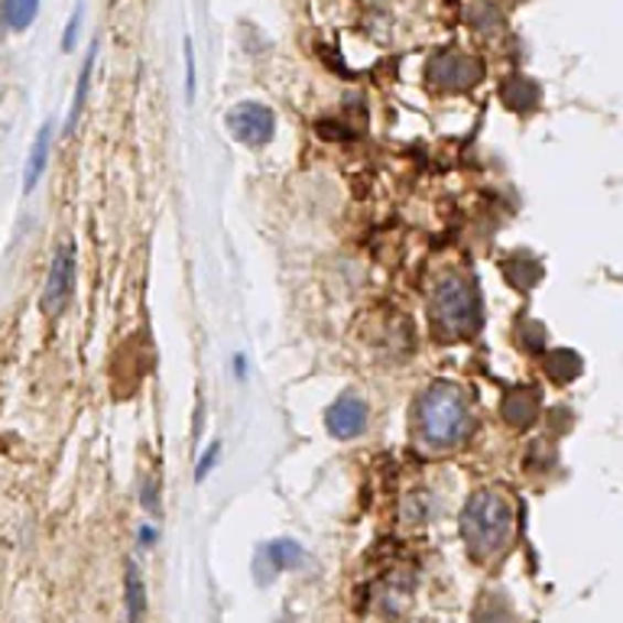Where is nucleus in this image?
Wrapping results in <instances>:
<instances>
[{
    "label": "nucleus",
    "instance_id": "obj_8",
    "mask_svg": "<svg viewBox=\"0 0 623 623\" xmlns=\"http://www.w3.org/2000/svg\"><path fill=\"white\" fill-rule=\"evenodd\" d=\"M539 409H543V397L533 387H516L504 397V406H501L504 419L513 429H529L539 419Z\"/></svg>",
    "mask_w": 623,
    "mask_h": 623
},
{
    "label": "nucleus",
    "instance_id": "obj_4",
    "mask_svg": "<svg viewBox=\"0 0 623 623\" xmlns=\"http://www.w3.org/2000/svg\"><path fill=\"white\" fill-rule=\"evenodd\" d=\"M426 78L442 92H468L484 78V62L468 53H436L426 65Z\"/></svg>",
    "mask_w": 623,
    "mask_h": 623
},
{
    "label": "nucleus",
    "instance_id": "obj_3",
    "mask_svg": "<svg viewBox=\"0 0 623 623\" xmlns=\"http://www.w3.org/2000/svg\"><path fill=\"white\" fill-rule=\"evenodd\" d=\"M429 315H432V329L439 339H471L484 322V305H481L477 286L458 273L439 280V286L432 289V299H429Z\"/></svg>",
    "mask_w": 623,
    "mask_h": 623
},
{
    "label": "nucleus",
    "instance_id": "obj_2",
    "mask_svg": "<svg viewBox=\"0 0 623 623\" xmlns=\"http://www.w3.org/2000/svg\"><path fill=\"white\" fill-rule=\"evenodd\" d=\"M513 533V507L501 491H477L461 511V539L474 559H494L504 552Z\"/></svg>",
    "mask_w": 623,
    "mask_h": 623
},
{
    "label": "nucleus",
    "instance_id": "obj_18",
    "mask_svg": "<svg viewBox=\"0 0 623 623\" xmlns=\"http://www.w3.org/2000/svg\"><path fill=\"white\" fill-rule=\"evenodd\" d=\"M477 623H513L511 608L501 601V594L487 598V604H484V608H481V614H477Z\"/></svg>",
    "mask_w": 623,
    "mask_h": 623
},
{
    "label": "nucleus",
    "instance_id": "obj_12",
    "mask_svg": "<svg viewBox=\"0 0 623 623\" xmlns=\"http://www.w3.org/2000/svg\"><path fill=\"white\" fill-rule=\"evenodd\" d=\"M546 374L556 380V384H568L581 374V357L568 347H556L546 354Z\"/></svg>",
    "mask_w": 623,
    "mask_h": 623
},
{
    "label": "nucleus",
    "instance_id": "obj_16",
    "mask_svg": "<svg viewBox=\"0 0 623 623\" xmlns=\"http://www.w3.org/2000/svg\"><path fill=\"white\" fill-rule=\"evenodd\" d=\"M468 17H471V23H474L477 30H484V33H494V30L504 26V13H501L494 3H487V0L474 3V7L468 10Z\"/></svg>",
    "mask_w": 623,
    "mask_h": 623
},
{
    "label": "nucleus",
    "instance_id": "obj_22",
    "mask_svg": "<svg viewBox=\"0 0 623 623\" xmlns=\"http://www.w3.org/2000/svg\"><path fill=\"white\" fill-rule=\"evenodd\" d=\"M140 543H143V549H150V546L157 543V529H153V526H143V529H140Z\"/></svg>",
    "mask_w": 623,
    "mask_h": 623
},
{
    "label": "nucleus",
    "instance_id": "obj_19",
    "mask_svg": "<svg viewBox=\"0 0 623 623\" xmlns=\"http://www.w3.org/2000/svg\"><path fill=\"white\" fill-rule=\"evenodd\" d=\"M519 335H523L519 341H523L526 351H539V347H546V339H549L546 329H543L539 322H523V325H519Z\"/></svg>",
    "mask_w": 623,
    "mask_h": 623
},
{
    "label": "nucleus",
    "instance_id": "obj_14",
    "mask_svg": "<svg viewBox=\"0 0 623 623\" xmlns=\"http://www.w3.org/2000/svg\"><path fill=\"white\" fill-rule=\"evenodd\" d=\"M95 53H98V46H92V53L85 58V65H82V75H78V88H75V101H72V114H68V120H65V133H72L75 130V120H78V114L85 108V98H88V88H92V68H95Z\"/></svg>",
    "mask_w": 623,
    "mask_h": 623
},
{
    "label": "nucleus",
    "instance_id": "obj_20",
    "mask_svg": "<svg viewBox=\"0 0 623 623\" xmlns=\"http://www.w3.org/2000/svg\"><path fill=\"white\" fill-rule=\"evenodd\" d=\"M218 452H222V445H218V442H215V445H212V452H205V458H202V461H198V474H195V477H198V481H202V477H205V474H208V471H212V464H215V461H218Z\"/></svg>",
    "mask_w": 623,
    "mask_h": 623
},
{
    "label": "nucleus",
    "instance_id": "obj_1",
    "mask_svg": "<svg viewBox=\"0 0 623 623\" xmlns=\"http://www.w3.org/2000/svg\"><path fill=\"white\" fill-rule=\"evenodd\" d=\"M419 439L429 449H454L471 432V402L458 384H432L416 406Z\"/></svg>",
    "mask_w": 623,
    "mask_h": 623
},
{
    "label": "nucleus",
    "instance_id": "obj_6",
    "mask_svg": "<svg viewBox=\"0 0 623 623\" xmlns=\"http://www.w3.org/2000/svg\"><path fill=\"white\" fill-rule=\"evenodd\" d=\"M75 289V247L62 244L50 264V277H46V289H43V312L46 315H58Z\"/></svg>",
    "mask_w": 623,
    "mask_h": 623
},
{
    "label": "nucleus",
    "instance_id": "obj_5",
    "mask_svg": "<svg viewBox=\"0 0 623 623\" xmlns=\"http://www.w3.org/2000/svg\"><path fill=\"white\" fill-rule=\"evenodd\" d=\"M277 117L260 101H240L227 114V133L244 147H267L273 140Z\"/></svg>",
    "mask_w": 623,
    "mask_h": 623
},
{
    "label": "nucleus",
    "instance_id": "obj_21",
    "mask_svg": "<svg viewBox=\"0 0 623 623\" xmlns=\"http://www.w3.org/2000/svg\"><path fill=\"white\" fill-rule=\"evenodd\" d=\"M78 20H82V10L72 13V23H68V33H65V50H72V40H75V30H78Z\"/></svg>",
    "mask_w": 623,
    "mask_h": 623
},
{
    "label": "nucleus",
    "instance_id": "obj_7",
    "mask_svg": "<svg viewBox=\"0 0 623 623\" xmlns=\"http://www.w3.org/2000/svg\"><path fill=\"white\" fill-rule=\"evenodd\" d=\"M367 426V402L357 394H341L329 412H325V429L332 439H357Z\"/></svg>",
    "mask_w": 623,
    "mask_h": 623
},
{
    "label": "nucleus",
    "instance_id": "obj_15",
    "mask_svg": "<svg viewBox=\"0 0 623 623\" xmlns=\"http://www.w3.org/2000/svg\"><path fill=\"white\" fill-rule=\"evenodd\" d=\"M539 264L533 260V257H526V254H516L511 264H507V277L513 280V286H519V289H529V286L539 280Z\"/></svg>",
    "mask_w": 623,
    "mask_h": 623
},
{
    "label": "nucleus",
    "instance_id": "obj_9",
    "mask_svg": "<svg viewBox=\"0 0 623 623\" xmlns=\"http://www.w3.org/2000/svg\"><path fill=\"white\" fill-rule=\"evenodd\" d=\"M50 153H53V120L43 123V130L36 133V143L30 150V160H26V172H23V192H33L36 182L43 179V172L50 167Z\"/></svg>",
    "mask_w": 623,
    "mask_h": 623
},
{
    "label": "nucleus",
    "instance_id": "obj_13",
    "mask_svg": "<svg viewBox=\"0 0 623 623\" xmlns=\"http://www.w3.org/2000/svg\"><path fill=\"white\" fill-rule=\"evenodd\" d=\"M0 13H3V23L13 30V33H23L36 13H40V0H0Z\"/></svg>",
    "mask_w": 623,
    "mask_h": 623
},
{
    "label": "nucleus",
    "instance_id": "obj_17",
    "mask_svg": "<svg viewBox=\"0 0 623 623\" xmlns=\"http://www.w3.org/2000/svg\"><path fill=\"white\" fill-rule=\"evenodd\" d=\"M264 556L270 559V568H273V571H286V568L302 562V549H299L296 543H273V546H267Z\"/></svg>",
    "mask_w": 623,
    "mask_h": 623
},
{
    "label": "nucleus",
    "instance_id": "obj_11",
    "mask_svg": "<svg viewBox=\"0 0 623 623\" xmlns=\"http://www.w3.org/2000/svg\"><path fill=\"white\" fill-rule=\"evenodd\" d=\"M123 608H127V623H140L147 614V584H143V571L133 566H127L123 574Z\"/></svg>",
    "mask_w": 623,
    "mask_h": 623
},
{
    "label": "nucleus",
    "instance_id": "obj_10",
    "mask_svg": "<svg viewBox=\"0 0 623 623\" xmlns=\"http://www.w3.org/2000/svg\"><path fill=\"white\" fill-rule=\"evenodd\" d=\"M539 85L533 82V78H526V75H513L504 82V88H501V98H504V105L513 108V111H533L536 105H539Z\"/></svg>",
    "mask_w": 623,
    "mask_h": 623
}]
</instances>
